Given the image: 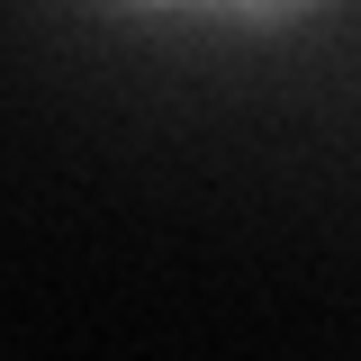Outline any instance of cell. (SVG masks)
Masks as SVG:
<instances>
[{
	"instance_id": "obj_1",
	"label": "cell",
	"mask_w": 361,
	"mask_h": 361,
	"mask_svg": "<svg viewBox=\"0 0 361 361\" xmlns=\"http://www.w3.org/2000/svg\"><path fill=\"white\" fill-rule=\"evenodd\" d=\"M226 9H244V18H289L298 0H226Z\"/></svg>"
}]
</instances>
